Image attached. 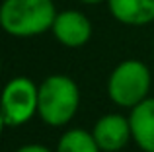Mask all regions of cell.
Masks as SVG:
<instances>
[{"mask_svg":"<svg viewBox=\"0 0 154 152\" xmlns=\"http://www.w3.org/2000/svg\"><path fill=\"white\" fill-rule=\"evenodd\" d=\"M57 8L53 0H4L0 26L12 37H35L53 27Z\"/></svg>","mask_w":154,"mask_h":152,"instance_id":"6da1fadb","label":"cell"},{"mask_svg":"<svg viewBox=\"0 0 154 152\" xmlns=\"http://www.w3.org/2000/svg\"><path fill=\"white\" fill-rule=\"evenodd\" d=\"M80 105V90L70 76L51 74L39 84L37 115L51 127H63L76 115Z\"/></svg>","mask_w":154,"mask_h":152,"instance_id":"7a4b0ae2","label":"cell"},{"mask_svg":"<svg viewBox=\"0 0 154 152\" xmlns=\"http://www.w3.org/2000/svg\"><path fill=\"white\" fill-rule=\"evenodd\" d=\"M152 76L144 62L127 59L111 70L107 78V96L115 105L133 109L148 98Z\"/></svg>","mask_w":154,"mask_h":152,"instance_id":"3957f363","label":"cell"},{"mask_svg":"<svg viewBox=\"0 0 154 152\" xmlns=\"http://www.w3.org/2000/svg\"><path fill=\"white\" fill-rule=\"evenodd\" d=\"M39 107V86L27 76H16L2 92V123L8 127L26 125Z\"/></svg>","mask_w":154,"mask_h":152,"instance_id":"277c9868","label":"cell"},{"mask_svg":"<svg viewBox=\"0 0 154 152\" xmlns=\"http://www.w3.org/2000/svg\"><path fill=\"white\" fill-rule=\"evenodd\" d=\"M51 31L60 45L70 47V49H78V47H84L92 39L94 27H92L90 18L84 12L63 10V12H57V18L53 22Z\"/></svg>","mask_w":154,"mask_h":152,"instance_id":"5b68a950","label":"cell"},{"mask_svg":"<svg viewBox=\"0 0 154 152\" xmlns=\"http://www.w3.org/2000/svg\"><path fill=\"white\" fill-rule=\"evenodd\" d=\"M98 146L102 152H119L129 144V141L133 138L131 123L129 117L121 113H107L96 121L94 129H92Z\"/></svg>","mask_w":154,"mask_h":152,"instance_id":"8992f818","label":"cell"},{"mask_svg":"<svg viewBox=\"0 0 154 152\" xmlns=\"http://www.w3.org/2000/svg\"><path fill=\"white\" fill-rule=\"evenodd\" d=\"M129 123L137 146L143 152H154V98H146L133 107Z\"/></svg>","mask_w":154,"mask_h":152,"instance_id":"52a82bcc","label":"cell"},{"mask_svg":"<svg viewBox=\"0 0 154 152\" xmlns=\"http://www.w3.org/2000/svg\"><path fill=\"white\" fill-rule=\"evenodd\" d=\"M107 8L119 23L131 27L154 22V0H107Z\"/></svg>","mask_w":154,"mask_h":152,"instance_id":"ba28073f","label":"cell"},{"mask_svg":"<svg viewBox=\"0 0 154 152\" xmlns=\"http://www.w3.org/2000/svg\"><path fill=\"white\" fill-rule=\"evenodd\" d=\"M55 152H102V148L90 131L70 129L59 138Z\"/></svg>","mask_w":154,"mask_h":152,"instance_id":"9c48e42d","label":"cell"},{"mask_svg":"<svg viewBox=\"0 0 154 152\" xmlns=\"http://www.w3.org/2000/svg\"><path fill=\"white\" fill-rule=\"evenodd\" d=\"M16 152H51V150L47 148V146H43V144H23Z\"/></svg>","mask_w":154,"mask_h":152,"instance_id":"30bf717a","label":"cell"},{"mask_svg":"<svg viewBox=\"0 0 154 152\" xmlns=\"http://www.w3.org/2000/svg\"><path fill=\"white\" fill-rule=\"evenodd\" d=\"M82 4H102V2H107V0H80Z\"/></svg>","mask_w":154,"mask_h":152,"instance_id":"8fae6325","label":"cell"}]
</instances>
